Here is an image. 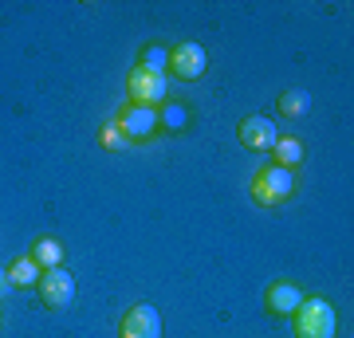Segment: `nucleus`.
<instances>
[{
	"mask_svg": "<svg viewBox=\"0 0 354 338\" xmlns=\"http://www.w3.org/2000/svg\"><path fill=\"white\" fill-rule=\"evenodd\" d=\"M252 200L260 205V209H276V205H283V200L295 197V173L291 169H283V165H272L268 162L260 173L252 177Z\"/></svg>",
	"mask_w": 354,
	"mask_h": 338,
	"instance_id": "1",
	"label": "nucleus"
},
{
	"mask_svg": "<svg viewBox=\"0 0 354 338\" xmlns=\"http://www.w3.org/2000/svg\"><path fill=\"white\" fill-rule=\"evenodd\" d=\"M295 338H335V307L327 299H304L291 314Z\"/></svg>",
	"mask_w": 354,
	"mask_h": 338,
	"instance_id": "2",
	"label": "nucleus"
},
{
	"mask_svg": "<svg viewBox=\"0 0 354 338\" xmlns=\"http://www.w3.org/2000/svg\"><path fill=\"white\" fill-rule=\"evenodd\" d=\"M127 95L130 102H138V106H162L165 99H169V87H165V71H150V67H142V63H134L127 75Z\"/></svg>",
	"mask_w": 354,
	"mask_h": 338,
	"instance_id": "3",
	"label": "nucleus"
},
{
	"mask_svg": "<svg viewBox=\"0 0 354 338\" xmlns=\"http://www.w3.org/2000/svg\"><path fill=\"white\" fill-rule=\"evenodd\" d=\"M36 295L48 311H64L75 303V276L67 267H51V272H39V283H36Z\"/></svg>",
	"mask_w": 354,
	"mask_h": 338,
	"instance_id": "4",
	"label": "nucleus"
},
{
	"mask_svg": "<svg viewBox=\"0 0 354 338\" xmlns=\"http://www.w3.org/2000/svg\"><path fill=\"white\" fill-rule=\"evenodd\" d=\"M162 311L153 303H134L118 319V338H162Z\"/></svg>",
	"mask_w": 354,
	"mask_h": 338,
	"instance_id": "5",
	"label": "nucleus"
},
{
	"mask_svg": "<svg viewBox=\"0 0 354 338\" xmlns=\"http://www.w3.org/2000/svg\"><path fill=\"white\" fill-rule=\"evenodd\" d=\"M114 126L122 130V138L134 146V142H150L153 134H158V111L153 106H138V102H127L122 111H118V118H114Z\"/></svg>",
	"mask_w": 354,
	"mask_h": 338,
	"instance_id": "6",
	"label": "nucleus"
},
{
	"mask_svg": "<svg viewBox=\"0 0 354 338\" xmlns=\"http://www.w3.org/2000/svg\"><path fill=\"white\" fill-rule=\"evenodd\" d=\"M236 138H241L244 150L268 153L272 146H276V138H279V126H276V118H264V114H248V118H241V126H236Z\"/></svg>",
	"mask_w": 354,
	"mask_h": 338,
	"instance_id": "7",
	"label": "nucleus"
},
{
	"mask_svg": "<svg viewBox=\"0 0 354 338\" xmlns=\"http://www.w3.org/2000/svg\"><path fill=\"white\" fill-rule=\"evenodd\" d=\"M205 67H209V55H205L201 44H177V48H169V71H174V79L193 83V79L205 75Z\"/></svg>",
	"mask_w": 354,
	"mask_h": 338,
	"instance_id": "8",
	"label": "nucleus"
},
{
	"mask_svg": "<svg viewBox=\"0 0 354 338\" xmlns=\"http://www.w3.org/2000/svg\"><path fill=\"white\" fill-rule=\"evenodd\" d=\"M304 299H307V295L299 291V283L279 279V283H272V288H268L264 307H268V314H276V319H291V314H295V307H299Z\"/></svg>",
	"mask_w": 354,
	"mask_h": 338,
	"instance_id": "9",
	"label": "nucleus"
},
{
	"mask_svg": "<svg viewBox=\"0 0 354 338\" xmlns=\"http://www.w3.org/2000/svg\"><path fill=\"white\" fill-rule=\"evenodd\" d=\"M189 102L181 99H165L162 106H158V130H169V134H181L185 126H189Z\"/></svg>",
	"mask_w": 354,
	"mask_h": 338,
	"instance_id": "10",
	"label": "nucleus"
},
{
	"mask_svg": "<svg viewBox=\"0 0 354 338\" xmlns=\"http://www.w3.org/2000/svg\"><path fill=\"white\" fill-rule=\"evenodd\" d=\"M276 111H279V118L299 122V118H307V114H311V95H307L304 87H291V91H283V95L276 99Z\"/></svg>",
	"mask_w": 354,
	"mask_h": 338,
	"instance_id": "11",
	"label": "nucleus"
},
{
	"mask_svg": "<svg viewBox=\"0 0 354 338\" xmlns=\"http://www.w3.org/2000/svg\"><path fill=\"white\" fill-rule=\"evenodd\" d=\"M32 260H36L39 272H51V267H64V240L55 236H39L36 244H32V252H28Z\"/></svg>",
	"mask_w": 354,
	"mask_h": 338,
	"instance_id": "12",
	"label": "nucleus"
},
{
	"mask_svg": "<svg viewBox=\"0 0 354 338\" xmlns=\"http://www.w3.org/2000/svg\"><path fill=\"white\" fill-rule=\"evenodd\" d=\"M272 165H283V169H295V165L304 162V142L291 138V134H283V138H276V146H272Z\"/></svg>",
	"mask_w": 354,
	"mask_h": 338,
	"instance_id": "13",
	"label": "nucleus"
},
{
	"mask_svg": "<svg viewBox=\"0 0 354 338\" xmlns=\"http://www.w3.org/2000/svg\"><path fill=\"white\" fill-rule=\"evenodd\" d=\"M4 272H8V283H12V288H36V283H39V267H36V260H32V256L12 260Z\"/></svg>",
	"mask_w": 354,
	"mask_h": 338,
	"instance_id": "14",
	"label": "nucleus"
},
{
	"mask_svg": "<svg viewBox=\"0 0 354 338\" xmlns=\"http://www.w3.org/2000/svg\"><path fill=\"white\" fill-rule=\"evenodd\" d=\"M99 142H102V150H111V153L130 150V142L122 138V130L114 126V118H111V122H102V126H99Z\"/></svg>",
	"mask_w": 354,
	"mask_h": 338,
	"instance_id": "15",
	"label": "nucleus"
},
{
	"mask_svg": "<svg viewBox=\"0 0 354 338\" xmlns=\"http://www.w3.org/2000/svg\"><path fill=\"white\" fill-rule=\"evenodd\" d=\"M138 63L150 67V71H165V67H169V48H165V44H146Z\"/></svg>",
	"mask_w": 354,
	"mask_h": 338,
	"instance_id": "16",
	"label": "nucleus"
},
{
	"mask_svg": "<svg viewBox=\"0 0 354 338\" xmlns=\"http://www.w3.org/2000/svg\"><path fill=\"white\" fill-rule=\"evenodd\" d=\"M8 291H12V283H8V272H0V303L8 299Z\"/></svg>",
	"mask_w": 354,
	"mask_h": 338,
	"instance_id": "17",
	"label": "nucleus"
},
{
	"mask_svg": "<svg viewBox=\"0 0 354 338\" xmlns=\"http://www.w3.org/2000/svg\"><path fill=\"white\" fill-rule=\"evenodd\" d=\"M0 326H4V314H0Z\"/></svg>",
	"mask_w": 354,
	"mask_h": 338,
	"instance_id": "18",
	"label": "nucleus"
}]
</instances>
